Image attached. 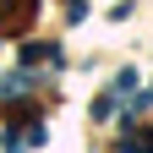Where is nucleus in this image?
I'll use <instances>...</instances> for the list:
<instances>
[{
  "mask_svg": "<svg viewBox=\"0 0 153 153\" xmlns=\"http://www.w3.org/2000/svg\"><path fill=\"white\" fill-rule=\"evenodd\" d=\"M38 88V76L33 71H11V76H0V99H22V93Z\"/></svg>",
  "mask_w": 153,
  "mask_h": 153,
  "instance_id": "f257e3e1",
  "label": "nucleus"
}]
</instances>
